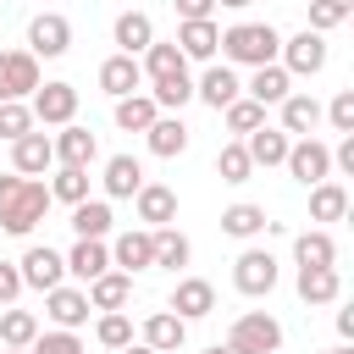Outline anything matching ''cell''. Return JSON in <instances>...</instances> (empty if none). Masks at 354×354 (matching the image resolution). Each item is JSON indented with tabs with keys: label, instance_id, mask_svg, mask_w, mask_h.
Listing matches in <instances>:
<instances>
[{
	"label": "cell",
	"instance_id": "b9f144b4",
	"mask_svg": "<svg viewBox=\"0 0 354 354\" xmlns=\"http://www.w3.org/2000/svg\"><path fill=\"white\" fill-rule=\"evenodd\" d=\"M94 337H100L105 348H127V343H133V321H127L122 310H105L100 326H94Z\"/></svg>",
	"mask_w": 354,
	"mask_h": 354
},
{
	"label": "cell",
	"instance_id": "e0dca14e",
	"mask_svg": "<svg viewBox=\"0 0 354 354\" xmlns=\"http://www.w3.org/2000/svg\"><path fill=\"white\" fill-rule=\"evenodd\" d=\"M144 343H149L155 354H177V348L188 343V321L171 315V310H155V315L144 321Z\"/></svg>",
	"mask_w": 354,
	"mask_h": 354
},
{
	"label": "cell",
	"instance_id": "7dc6e473",
	"mask_svg": "<svg viewBox=\"0 0 354 354\" xmlns=\"http://www.w3.org/2000/svg\"><path fill=\"white\" fill-rule=\"evenodd\" d=\"M17 293H22V271H17L11 260H0V304H11Z\"/></svg>",
	"mask_w": 354,
	"mask_h": 354
},
{
	"label": "cell",
	"instance_id": "ee69618b",
	"mask_svg": "<svg viewBox=\"0 0 354 354\" xmlns=\"http://www.w3.org/2000/svg\"><path fill=\"white\" fill-rule=\"evenodd\" d=\"M28 354H83V337L66 332V326H61V332H39V337L28 343Z\"/></svg>",
	"mask_w": 354,
	"mask_h": 354
},
{
	"label": "cell",
	"instance_id": "7a4b0ae2",
	"mask_svg": "<svg viewBox=\"0 0 354 354\" xmlns=\"http://www.w3.org/2000/svg\"><path fill=\"white\" fill-rule=\"evenodd\" d=\"M277 50H282V33L271 22H232L221 33V55L238 66H266V61H277Z\"/></svg>",
	"mask_w": 354,
	"mask_h": 354
},
{
	"label": "cell",
	"instance_id": "7bdbcfd3",
	"mask_svg": "<svg viewBox=\"0 0 354 354\" xmlns=\"http://www.w3.org/2000/svg\"><path fill=\"white\" fill-rule=\"evenodd\" d=\"M260 122H266V105H254L249 94H238V100L227 105V127H232V133H254Z\"/></svg>",
	"mask_w": 354,
	"mask_h": 354
},
{
	"label": "cell",
	"instance_id": "74e56055",
	"mask_svg": "<svg viewBox=\"0 0 354 354\" xmlns=\"http://www.w3.org/2000/svg\"><path fill=\"white\" fill-rule=\"evenodd\" d=\"M138 66H144L149 77H171V72H188V55H183L177 44H149Z\"/></svg>",
	"mask_w": 354,
	"mask_h": 354
},
{
	"label": "cell",
	"instance_id": "2e32d148",
	"mask_svg": "<svg viewBox=\"0 0 354 354\" xmlns=\"http://www.w3.org/2000/svg\"><path fill=\"white\" fill-rule=\"evenodd\" d=\"M50 144H55V160H61V166H94V155H100L94 133H88V127H77V122H66Z\"/></svg>",
	"mask_w": 354,
	"mask_h": 354
},
{
	"label": "cell",
	"instance_id": "5b68a950",
	"mask_svg": "<svg viewBox=\"0 0 354 354\" xmlns=\"http://www.w3.org/2000/svg\"><path fill=\"white\" fill-rule=\"evenodd\" d=\"M33 105V122H44V127H66L72 116H77V88L72 83H39L33 94H28Z\"/></svg>",
	"mask_w": 354,
	"mask_h": 354
},
{
	"label": "cell",
	"instance_id": "44dd1931",
	"mask_svg": "<svg viewBox=\"0 0 354 354\" xmlns=\"http://www.w3.org/2000/svg\"><path fill=\"white\" fill-rule=\"evenodd\" d=\"M111 39L122 44V55H144V50L155 44V22H149L144 11H122L116 28H111Z\"/></svg>",
	"mask_w": 354,
	"mask_h": 354
},
{
	"label": "cell",
	"instance_id": "4dcf8cb0",
	"mask_svg": "<svg viewBox=\"0 0 354 354\" xmlns=\"http://www.w3.org/2000/svg\"><path fill=\"white\" fill-rule=\"evenodd\" d=\"M315 122H321V105H315L310 94H288V100H282V133L310 138V133H315Z\"/></svg>",
	"mask_w": 354,
	"mask_h": 354
},
{
	"label": "cell",
	"instance_id": "603a6c76",
	"mask_svg": "<svg viewBox=\"0 0 354 354\" xmlns=\"http://www.w3.org/2000/svg\"><path fill=\"white\" fill-rule=\"evenodd\" d=\"M66 271L83 277V282H94L100 271H111V249H105V238H77L72 254H66Z\"/></svg>",
	"mask_w": 354,
	"mask_h": 354
},
{
	"label": "cell",
	"instance_id": "277c9868",
	"mask_svg": "<svg viewBox=\"0 0 354 354\" xmlns=\"http://www.w3.org/2000/svg\"><path fill=\"white\" fill-rule=\"evenodd\" d=\"M39 55L33 50H0V100H28L39 88Z\"/></svg>",
	"mask_w": 354,
	"mask_h": 354
},
{
	"label": "cell",
	"instance_id": "9a60e30c",
	"mask_svg": "<svg viewBox=\"0 0 354 354\" xmlns=\"http://www.w3.org/2000/svg\"><path fill=\"white\" fill-rule=\"evenodd\" d=\"M11 166L22 171V177H39L44 166H55V144L44 138V133H22V138H11Z\"/></svg>",
	"mask_w": 354,
	"mask_h": 354
},
{
	"label": "cell",
	"instance_id": "5bb4252c",
	"mask_svg": "<svg viewBox=\"0 0 354 354\" xmlns=\"http://www.w3.org/2000/svg\"><path fill=\"white\" fill-rule=\"evenodd\" d=\"M243 94H249L254 105H282V100L293 94V72H282L277 61H266V66H254V77L243 83Z\"/></svg>",
	"mask_w": 354,
	"mask_h": 354
},
{
	"label": "cell",
	"instance_id": "7c38bea8",
	"mask_svg": "<svg viewBox=\"0 0 354 354\" xmlns=\"http://www.w3.org/2000/svg\"><path fill=\"white\" fill-rule=\"evenodd\" d=\"M88 310H94V304H88L83 288H50V293H44V315H50L55 326H66V332H77V326L88 321Z\"/></svg>",
	"mask_w": 354,
	"mask_h": 354
},
{
	"label": "cell",
	"instance_id": "f5cc1de1",
	"mask_svg": "<svg viewBox=\"0 0 354 354\" xmlns=\"http://www.w3.org/2000/svg\"><path fill=\"white\" fill-rule=\"evenodd\" d=\"M205 354H232V348H221V343H216V348H205Z\"/></svg>",
	"mask_w": 354,
	"mask_h": 354
},
{
	"label": "cell",
	"instance_id": "60d3db41",
	"mask_svg": "<svg viewBox=\"0 0 354 354\" xmlns=\"http://www.w3.org/2000/svg\"><path fill=\"white\" fill-rule=\"evenodd\" d=\"M354 11V0H310V33H326V28H343Z\"/></svg>",
	"mask_w": 354,
	"mask_h": 354
},
{
	"label": "cell",
	"instance_id": "d590c367",
	"mask_svg": "<svg viewBox=\"0 0 354 354\" xmlns=\"http://www.w3.org/2000/svg\"><path fill=\"white\" fill-rule=\"evenodd\" d=\"M149 100H155V105H166V111H183V105L194 100V77H188V72H171V77H155V88H149Z\"/></svg>",
	"mask_w": 354,
	"mask_h": 354
},
{
	"label": "cell",
	"instance_id": "ac0fdd59",
	"mask_svg": "<svg viewBox=\"0 0 354 354\" xmlns=\"http://www.w3.org/2000/svg\"><path fill=\"white\" fill-rule=\"evenodd\" d=\"M194 94H199L210 111H227V105L243 94V83H238V72H232V66H210V72L194 83Z\"/></svg>",
	"mask_w": 354,
	"mask_h": 354
},
{
	"label": "cell",
	"instance_id": "52a82bcc",
	"mask_svg": "<svg viewBox=\"0 0 354 354\" xmlns=\"http://www.w3.org/2000/svg\"><path fill=\"white\" fill-rule=\"evenodd\" d=\"M232 288H238L243 299H266V293L277 288V260H271L266 249H243L238 266H232Z\"/></svg>",
	"mask_w": 354,
	"mask_h": 354
},
{
	"label": "cell",
	"instance_id": "30bf717a",
	"mask_svg": "<svg viewBox=\"0 0 354 354\" xmlns=\"http://www.w3.org/2000/svg\"><path fill=\"white\" fill-rule=\"evenodd\" d=\"M277 55H282V72H299V77H315V72L326 66V39L304 28V33H293V39H282V50H277Z\"/></svg>",
	"mask_w": 354,
	"mask_h": 354
},
{
	"label": "cell",
	"instance_id": "8d00e7d4",
	"mask_svg": "<svg viewBox=\"0 0 354 354\" xmlns=\"http://www.w3.org/2000/svg\"><path fill=\"white\" fill-rule=\"evenodd\" d=\"M293 260H299V266H332V260H337V243H332L326 232H299V238H293Z\"/></svg>",
	"mask_w": 354,
	"mask_h": 354
},
{
	"label": "cell",
	"instance_id": "6da1fadb",
	"mask_svg": "<svg viewBox=\"0 0 354 354\" xmlns=\"http://www.w3.org/2000/svg\"><path fill=\"white\" fill-rule=\"evenodd\" d=\"M44 210H50V188L44 183H33V177H0V227L11 232V238H28L39 221H44Z\"/></svg>",
	"mask_w": 354,
	"mask_h": 354
},
{
	"label": "cell",
	"instance_id": "ab89813d",
	"mask_svg": "<svg viewBox=\"0 0 354 354\" xmlns=\"http://www.w3.org/2000/svg\"><path fill=\"white\" fill-rule=\"evenodd\" d=\"M216 171H221V183H249L254 160H249V149H243V144H221V155H216Z\"/></svg>",
	"mask_w": 354,
	"mask_h": 354
},
{
	"label": "cell",
	"instance_id": "1f68e13d",
	"mask_svg": "<svg viewBox=\"0 0 354 354\" xmlns=\"http://www.w3.org/2000/svg\"><path fill=\"white\" fill-rule=\"evenodd\" d=\"M72 232L77 238H105L111 232V205L105 199H77L72 205Z\"/></svg>",
	"mask_w": 354,
	"mask_h": 354
},
{
	"label": "cell",
	"instance_id": "83f0119b",
	"mask_svg": "<svg viewBox=\"0 0 354 354\" xmlns=\"http://www.w3.org/2000/svg\"><path fill=\"white\" fill-rule=\"evenodd\" d=\"M127 293H133V277H127V271H100V277L88 282V304H94V310H122Z\"/></svg>",
	"mask_w": 354,
	"mask_h": 354
},
{
	"label": "cell",
	"instance_id": "4fadbf2b",
	"mask_svg": "<svg viewBox=\"0 0 354 354\" xmlns=\"http://www.w3.org/2000/svg\"><path fill=\"white\" fill-rule=\"evenodd\" d=\"M171 44H177L188 61H210V55L221 50V28H216L210 17H194V22H183V28H177V39H171Z\"/></svg>",
	"mask_w": 354,
	"mask_h": 354
},
{
	"label": "cell",
	"instance_id": "d6a6232c",
	"mask_svg": "<svg viewBox=\"0 0 354 354\" xmlns=\"http://www.w3.org/2000/svg\"><path fill=\"white\" fill-rule=\"evenodd\" d=\"M149 243H155V266H166V271H177V266H188V238L177 232V227H149Z\"/></svg>",
	"mask_w": 354,
	"mask_h": 354
},
{
	"label": "cell",
	"instance_id": "f6af8a7d",
	"mask_svg": "<svg viewBox=\"0 0 354 354\" xmlns=\"http://www.w3.org/2000/svg\"><path fill=\"white\" fill-rule=\"evenodd\" d=\"M33 127V111L22 100H0V138H22Z\"/></svg>",
	"mask_w": 354,
	"mask_h": 354
},
{
	"label": "cell",
	"instance_id": "f907efd6",
	"mask_svg": "<svg viewBox=\"0 0 354 354\" xmlns=\"http://www.w3.org/2000/svg\"><path fill=\"white\" fill-rule=\"evenodd\" d=\"M216 6H232V11H243V6H254V0H216Z\"/></svg>",
	"mask_w": 354,
	"mask_h": 354
},
{
	"label": "cell",
	"instance_id": "484cf974",
	"mask_svg": "<svg viewBox=\"0 0 354 354\" xmlns=\"http://www.w3.org/2000/svg\"><path fill=\"white\" fill-rule=\"evenodd\" d=\"M138 188H144V166L133 155H111L105 160V194L111 199H133Z\"/></svg>",
	"mask_w": 354,
	"mask_h": 354
},
{
	"label": "cell",
	"instance_id": "c3c4849f",
	"mask_svg": "<svg viewBox=\"0 0 354 354\" xmlns=\"http://www.w3.org/2000/svg\"><path fill=\"white\" fill-rule=\"evenodd\" d=\"M171 6H177V17H183V22H194V17H210V11H216V0H171Z\"/></svg>",
	"mask_w": 354,
	"mask_h": 354
},
{
	"label": "cell",
	"instance_id": "816d5d0a",
	"mask_svg": "<svg viewBox=\"0 0 354 354\" xmlns=\"http://www.w3.org/2000/svg\"><path fill=\"white\" fill-rule=\"evenodd\" d=\"M326 354H354V348H348V343H343V348H326Z\"/></svg>",
	"mask_w": 354,
	"mask_h": 354
},
{
	"label": "cell",
	"instance_id": "f1b7e54d",
	"mask_svg": "<svg viewBox=\"0 0 354 354\" xmlns=\"http://www.w3.org/2000/svg\"><path fill=\"white\" fill-rule=\"evenodd\" d=\"M310 216H315V221H343V216H348V188L332 183V177L315 183V188H310Z\"/></svg>",
	"mask_w": 354,
	"mask_h": 354
},
{
	"label": "cell",
	"instance_id": "cb8c5ba5",
	"mask_svg": "<svg viewBox=\"0 0 354 354\" xmlns=\"http://www.w3.org/2000/svg\"><path fill=\"white\" fill-rule=\"evenodd\" d=\"M144 138H149V155H160V160H171V155L188 149V127H183L177 116H155V122L144 127Z\"/></svg>",
	"mask_w": 354,
	"mask_h": 354
},
{
	"label": "cell",
	"instance_id": "7402d4cb",
	"mask_svg": "<svg viewBox=\"0 0 354 354\" xmlns=\"http://www.w3.org/2000/svg\"><path fill=\"white\" fill-rule=\"evenodd\" d=\"M138 83H144V66H138V55H122V50H116V55L100 66V88H105V94H116V100H122V94H133Z\"/></svg>",
	"mask_w": 354,
	"mask_h": 354
},
{
	"label": "cell",
	"instance_id": "8992f818",
	"mask_svg": "<svg viewBox=\"0 0 354 354\" xmlns=\"http://www.w3.org/2000/svg\"><path fill=\"white\" fill-rule=\"evenodd\" d=\"M282 166H288L304 188H315V183H326V177H332V149H326L321 138H299V144H288Z\"/></svg>",
	"mask_w": 354,
	"mask_h": 354
},
{
	"label": "cell",
	"instance_id": "836d02e7",
	"mask_svg": "<svg viewBox=\"0 0 354 354\" xmlns=\"http://www.w3.org/2000/svg\"><path fill=\"white\" fill-rule=\"evenodd\" d=\"M271 221H266V210L260 205H227L221 210V232H232V238H260Z\"/></svg>",
	"mask_w": 354,
	"mask_h": 354
},
{
	"label": "cell",
	"instance_id": "f35d334b",
	"mask_svg": "<svg viewBox=\"0 0 354 354\" xmlns=\"http://www.w3.org/2000/svg\"><path fill=\"white\" fill-rule=\"evenodd\" d=\"M50 199H61V205L88 199V166H61V171H55V183H50Z\"/></svg>",
	"mask_w": 354,
	"mask_h": 354
},
{
	"label": "cell",
	"instance_id": "e575fe53",
	"mask_svg": "<svg viewBox=\"0 0 354 354\" xmlns=\"http://www.w3.org/2000/svg\"><path fill=\"white\" fill-rule=\"evenodd\" d=\"M39 337V315L33 310H0V343L6 348H28Z\"/></svg>",
	"mask_w": 354,
	"mask_h": 354
},
{
	"label": "cell",
	"instance_id": "f546056e",
	"mask_svg": "<svg viewBox=\"0 0 354 354\" xmlns=\"http://www.w3.org/2000/svg\"><path fill=\"white\" fill-rule=\"evenodd\" d=\"M155 116H160V105H155L149 94H122V100H116V127H122V133H144Z\"/></svg>",
	"mask_w": 354,
	"mask_h": 354
},
{
	"label": "cell",
	"instance_id": "3957f363",
	"mask_svg": "<svg viewBox=\"0 0 354 354\" xmlns=\"http://www.w3.org/2000/svg\"><path fill=\"white\" fill-rule=\"evenodd\" d=\"M227 348H232V354H277V348H282V326H277L266 310H249V315L232 321Z\"/></svg>",
	"mask_w": 354,
	"mask_h": 354
},
{
	"label": "cell",
	"instance_id": "bcb514c9",
	"mask_svg": "<svg viewBox=\"0 0 354 354\" xmlns=\"http://www.w3.org/2000/svg\"><path fill=\"white\" fill-rule=\"evenodd\" d=\"M326 116H332L337 133H354V88H337V100L326 105Z\"/></svg>",
	"mask_w": 354,
	"mask_h": 354
},
{
	"label": "cell",
	"instance_id": "9c48e42d",
	"mask_svg": "<svg viewBox=\"0 0 354 354\" xmlns=\"http://www.w3.org/2000/svg\"><path fill=\"white\" fill-rule=\"evenodd\" d=\"M17 271H22V288L50 293V288H61V277H66V254H55L50 243H33V249L17 260Z\"/></svg>",
	"mask_w": 354,
	"mask_h": 354
},
{
	"label": "cell",
	"instance_id": "ffe728a7",
	"mask_svg": "<svg viewBox=\"0 0 354 354\" xmlns=\"http://www.w3.org/2000/svg\"><path fill=\"white\" fill-rule=\"evenodd\" d=\"M337 293H343L337 266H299V299L304 304H332Z\"/></svg>",
	"mask_w": 354,
	"mask_h": 354
},
{
	"label": "cell",
	"instance_id": "681fc988",
	"mask_svg": "<svg viewBox=\"0 0 354 354\" xmlns=\"http://www.w3.org/2000/svg\"><path fill=\"white\" fill-rule=\"evenodd\" d=\"M116 354H155L149 343H127V348H116Z\"/></svg>",
	"mask_w": 354,
	"mask_h": 354
},
{
	"label": "cell",
	"instance_id": "4316f807",
	"mask_svg": "<svg viewBox=\"0 0 354 354\" xmlns=\"http://www.w3.org/2000/svg\"><path fill=\"white\" fill-rule=\"evenodd\" d=\"M111 266H122L127 277H133V271H149V266H155V243H149V232H122L116 249H111Z\"/></svg>",
	"mask_w": 354,
	"mask_h": 354
},
{
	"label": "cell",
	"instance_id": "8fae6325",
	"mask_svg": "<svg viewBox=\"0 0 354 354\" xmlns=\"http://www.w3.org/2000/svg\"><path fill=\"white\" fill-rule=\"evenodd\" d=\"M166 310H171V315H183V321H205V315L216 310V288H210L205 277H183Z\"/></svg>",
	"mask_w": 354,
	"mask_h": 354
},
{
	"label": "cell",
	"instance_id": "d6986e66",
	"mask_svg": "<svg viewBox=\"0 0 354 354\" xmlns=\"http://www.w3.org/2000/svg\"><path fill=\"white\" fill-rule=\"evenodd\" d=\"M133 199H138V221H149V227H171L177 221V194L166 183H144Z\"/></svg>",
	"mask_w": 354,
	"mask_h": 354
},
{
	"label": "cell",
	"instance_id": "ba28073f",
	"mask_svg": "<svg viewBox=\"0 0 354 354\" xmlns=\"http://www.w3.org/2000/svg\"><path fill=\"white\" fill-rule=\"evenodd\" d=\"M28 50L44 55V61L66 55V50H72V22H66L61 11H39V17L28 22Z\"/></svg>",
	"mask_w": 354,
	"mask_h": 354
},
{
	"label": "cell",
	"instance_id": "db71d44e",
	"mask_svg": "<svg viewBox=\"0 0 354 354\" xmlns=\"http://www.w3.org/2000/svg\"><path fill=\"white\" fill-rule=\"evenodd\" d=\"M0 354H28V348H0Z\"/></svg>",
	"mask_w": 354,
	"mask_h": 354
},
{
	"label": "cell",
	"instance_id": "d4e9b609",
	"mask_svg": "<svg viewBox=\"0 0 354 354\" xmlns=\"http://www.w3.org/2000/svg\"><path fill=\"white\" fill-rule=\"evenodd\" d=\"M243 149H249V160H254V166H282V155H288V133L260 122L254 133H243Z\"/></svg>",
	"mask_w": 354,
	"mask_h": 354
}]
</instances>
